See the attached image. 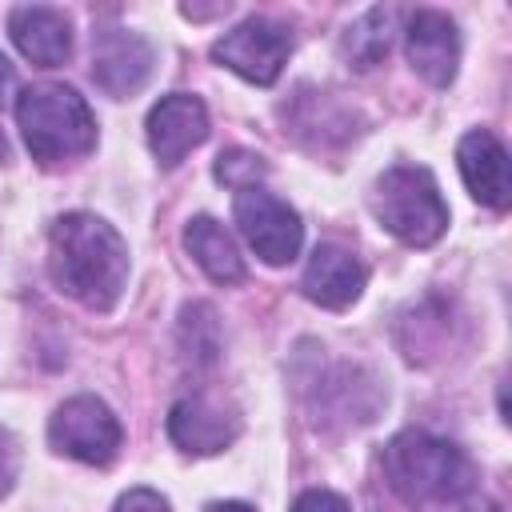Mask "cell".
<instances>
[{"mask_svg": "<svg viewBox=\"0 0 512 512\" xmlns=\"http://www.w3.org/2000/svg\"><path fill=\"white\" fill-rule=\"evenodd\" d=\"M208 136V108L200 96L172 92L148 112V148L164 168H176Z\"/></svg>", "mask_w": 512, "mask_h": 512, "instance_id": "9c48e42d", "label": "cell"}, {"mask_svg": "<svg viewBox=\"0 0 512 512\" xmlns=\"http://www.w3.org/2000/svg\"><path fill=\"white\" fill-rule=\"evenodd\" d=\"M236 432H240V416L212 396H184L168 412V436L192 456L224 452L236 440Z\"/></svg>", "mask_w": 512, "mask_h": 512, "instance_id": "30bf717a", "label": "cell"}, {"mask_svg": "<svg viewBox=\"0 0 512 512\" xmlns=\"http://www.w3.org/2000/svg\"><path fill=\"white\" fill-rule=\"evenodd\" d=\"M292 512H352V508H348L344 496H336V492H328V488H312V492H304V496L292 504Z\"/></svg>", "mask_w": 512, "mask_h": 512, "instance_id": "ffe728a7", "label": "cell"}, {"mask_svg": "<svg viewBox=\"0 0 512 512\" xmlns=\"http://www.w3.org/2000/svg\"><path fill=\"white\" fill-rule=\"evenodd\" d=\"M408 64L436 88L452 84L456 64H460V36L456 24L436 12V8H420L408 16Z\"/></svg>", "mask_w": 512, "mask_h": 512, "instance_id": "8fae6325", "label": "cell"}, {"mask_svg": "<svg viewBox=\"0 0 512 512\" xmlns=\"http://www.w3.org/2000/svg\"><path fill=\"white\" fill-rule=\"evenodd\" d=\"M12 88H16V72H12V64H8L4 52H0V104L12 96Z\"/></svg>", "mask_w": 512, "mask_h": 512, "instance_id": "7402d4cb", "label": "cell"}, {"mask_svg": "<svg viewBox=\"0 0 512 512\" xmlns=\"http://www.w3.org/2000/svg\"><path fill=\"white\" fill-rule=\"evenodd\" d=\"M48 272L56 288L92 312H108L128 280V244L92 212H68L48 236Z\"/></svg>", "mask_w": 512, "mask_h": 512, "instance_id": "6da1fadb", "label": "cell"}, {"mask_svg": "<svg viewBox=\"0 0 512 512\" xmlns=\"http://www.w3.org/2000/svg\"><path fill=\"white\" fill-rule=\"evenodd\" d=\"M8 160V140H4V128H0V164Z\"/></svg>", "mask_w": 512, "mask_h": 512, "instance_id": "d4e9b609", "label": "cell"}, {"mask_svg": "<svg viewBox=\"0 0 512 512\" xmlns=\"http://www.w3.org/2000/svg\"><path fill=\"white\" fill-rule=\"evenodd\" d=\"M116 512H168V500L152 488H132L116 500Z\"/></svg>", "mask_w": 512, "mask_h": 512, "instance_id": "44dd1931", "label": "cell"}, {"mask_svg": "<svg viewBox=\"0 0 512 512\" xmlns=\"http://www.w3.org/2000/svg\"><path fill=\"white\" fill-rule=\"evenodd\" d=\"M180 348L192 364H212L220 356V320L208 304H188L180 312Z\"/></svg>", "mask_w": 512, "mask_h": 512, "instance_id": "e0dca14e", "label": "cell"}, {"mask_svg": "<svg viewBox=\"0 0 512 512\" xmlns=\"http://www.w3.org/2000/svg\"><path fill=\"white\" fill-rule=\"evenodd\" d=\"M16 476H20V444L8 428H0V500L12 492Z\"/></svg>", "mask_w": 512, "mask_h": 512, "instance_id": "d6986e66", "label": "cell"}, {"mask_svg": "<svg viewBox=\"0 0 512 512\" xmlns=\"http://www.w3.org/2000/svg\"><path fill=\"white\" fill-rule=\"evenodd\" d=\"M452 512H500L492 500H456Z\"/></svg>", "mask_w": 512, "mask_h": 512, "instance_id": "603a6c76", "label": "cell"}, {"mask_svg": "<svg viewBox=\"0 0 512 512\" xmlns=\"http://www.w3.org/2000/svg\"><path fill=\"white\" fill-rule=\"evenodd\" d=\"M388 44H392V12L388 8H368L340 40L344 56L352 68H372L388 56Z\"/></svg>", "mask_w": 512, "mask_h": 512, "instance_id": "2e32d148", "label": "cell"}, {"mask_svg": "<svg viewBox=\"0 0 512 512\" xmlns=\"http://www.w3.org/2000/svg\"><path fill=\"white\" fill-rule=\"evenodd\" d=\"M8 32H12L16 48L40 68H60L72 56V24L60 8H48V4L12 8Z\"/></svg>", "mask_w": 512, "mask_h": 512, "instance_id": "4fadbf2b", "label": "cell"}, {"mask_svg": "<svg viewBox=\"0 0 512 512\" xmlns=\"http://www.w3.org/2000/svg\"><path fill=\"white\" fill-rule=\"evenodd\" d=\"M288 52H292L288 28L276 20H264V16L236 24L232 32H224L212 44V60L252 84H272L280 76V68L288 64Z\"/></svg>", "mask_w": 512, "mask_h": 512, "instance_id": "8992f818", "label": "cell"}, {"mask_svg": "<svg viewBox=\"0 0 512 512\" xmlns=\"http://www.w3.org/2000/svg\"><path fill=\"white\" fill-rule=\"evenodd\" d=\"M264 172H268V164H264L256 152H240V148H232V152H224V156L216 160V180L228 184V188H236V192L256 188V180H260Z\"/></svg>", "mask_w": 512, "mask_h": 512, "instance_id": "ac0fdd59", "label": "cell"}, {"mask_svg": "<svg viewBox=\"0 0 512 512\" xmlns=\"http://www.w3.org/2000/svg\"><path fill=\"white\" fill-rule=\"evenodd\" d=\"M152 72V48L128 28H104L92 36V80L100 92L124 100L144 88Z\"/></svg>", "mask_w": 512, "mask_h": 512, "instance_id": "ba28073f", "label": "cell"}, {"mask_svg": "<svg viewBox=\"0 0 512 512\" xmlns=\"http://www.w3.org/2000/svg\"><path fill=\"white\" fill-rule=\"evenodd\" d=\"M456 164H460V176L468 184V192L504 212L508 200H512V176H508V152L504 144L492 136V132H468L456 148Z\"/></svg>", "mask_w": 512, "mask_h": 512, "instance_id": "7c38bea8", "label": "cell"}, {"mask_svg": "<svg viewBox=\"0 0 512 512\" xmlns=\"http://www.w3.org/2000/svg\"><path fill=\"white\" fill-rule=\"evenodd\" d=\"M372 212L396 240H404L412 248L436 244L448 228V204H444L432 172L420 164L388 168L372 188Z\"/></svg>", "mask_w": 512, "mask_h": 512, "instance_id": "277c9868", "label": "cell"}, {"mask_svg": "<svg viewBox=\"0 0 512 512\" xmlns=\"http://www.w3.org/2000/svg\"><path fill=\"white\" fill-rule=\"evenodd\" d=\"M16 124L24 132V144L32 160L40 164H64L96 144V120L88 100L76 88L64 84H36L24 88L16 100Z\"/></svg>", "mask_w": 512, "mask_h": 512, "instance_id": "3957f363", "label": "cell"}, {"mask_svg": "<svg viewBox=\"0 0 512 512\" xmlns=\"http://www.w3.org/2000/svg\"><path fill=\"white\" fill-rule=\"evenodd\" d=\"M48 444L80 464H108L120 448V420L96 396L64 400L48 420Z\"/></svg>", "mask_w": 512, "mask_h": 512, "instance_id": "5b68a950", "label": "cell"}, {"mask_svg": "<svg viewBox=\"0 0 512 512\" xmlns=\"http://www.w3.org/2000/svg\"><path fill=\"white\" fill-rule=\"evenodd\" d=\"M364 280H368V268L340 244H320L304 268V296L320 308H348L360 292H364Z\"/></svg>", "mask_w": 512, "mask_h": 512, "instance_id": "5bb4252c", "label": "cell"}, {"mask_svg": "<svg viewBox=\"0 0 512 512\" xmlns=\"http://www.w3.org/2000/svg\"><path fill=\"white\" fill-rule=\"evenodd\" d=\"M184 248L216 284H240L244 280V256H240L236 240L224 232L220 220L192 216L188 228H184Z\"/></svg>", "mask_w": 512, "mask_h": 512, "instance_id": "9a60e30c", "label": "cell"}, {"mask_svg": "<svg viewBox=\"0 0 512 512\" xmlns=\"http://www.w3.org/2000/svg\"><path fill=\"white\" fill-rule=\"evenodd\" d=\"M236 224L264 264H288L304 244V224L296 208H288L280 196L264 188L236 192Z\"/></svg>", "mask_w": 512, "mask_h": 512, "instance_id": "52a82bcc", "label": "cell"}, {"mask_svg": "<svg viewBox=\"0 0 512 512\" xmlns=\"http://www.w3.org/2000/svg\"><path fill=\"white\" fill-rule=\"evenodd\" d=\"M208 512H256V508H248L240 500H220V504H208Z\"/></svg>", "mask_w": 512, "mask_h": 512, "instance_id": "cb8c5ba5", "label": "cell"}, {"mask_svg": "<svg viewBox=\"0 0 512 512\" xmlns=\"http://www.w3.org/2000/svg\"><path fill=\"white\" fill-rule=\"evenodd\" d=\"M384 476L392 492L408 504H456L472 492L476 468L472 460L432 432H400L384 448Z\"/></svg>", "mask_w": 512, "mask_h": 512, "instance_id": "7a4b0ae2", "label": "cell"}]
</instances>
